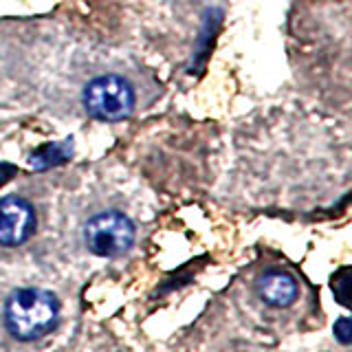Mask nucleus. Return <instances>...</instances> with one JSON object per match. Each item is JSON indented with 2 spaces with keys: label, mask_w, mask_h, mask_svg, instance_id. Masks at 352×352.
I'll list each match as a JSON object with an SVG mask.
<instances>
[{
  "label": "nucleus",
  "mask_w": 352,
  "mask_h": 352,
  "mask_svg": "<svg viewBox=\"0 0 352 352\" xmlns=\"http://www.w3.org/2000/svg\"><path fill=\"white\" fill-rule=\"evenodd\" d=\"M60 306L55 295L42 289H22L7 300L5 324L16 339L33 341L55 326Z\"/></svg>",
  "instance_id": "nucleus-1"
},
{
  "label": "nucleus",
  "mask_w": 352,
  "mask_h": 352,
  "mask_svg": "<svg viewBox=\"0 0 352 352\" xmlns=\"http://www.w3.org/2000/svg\"><path fill=\"white\" fill-rule=\"evenodd\" d=\"M84 106L97 119L119 121L132 113L135 108V95L128 82L119 75L97 77L84 91Z\"/></svg>",
  "instance_id": "nucleus-2"
},
{
  "label": "nucleus",
  "mask_w": 352,
  "mask_h": 352,
  "mask_svg": "<svg viewBox=\"0 0 352 352\" xmlns=\"http://www.w3.org/2000/svg\"><path fill=\"white\" fill-rule=\"evenodd\" d=\"M86 247L95 256L115 258L126 253L135 242V227L119 212H102L93 216L84 229Z\"/></svg>",
  "instance_id": "nucleus-3"
},
{
  "label": "nucleus",
  "mask_w": 352,
  "mask_h": 352,
  "mask_svg": "<svg viewBox=\"0 0 352 352\" xmlns=\"http://www.w3.org/2000/svg\"><path fill=\"white\" fill-rule=\"evenodd\" d=\"M33 229H36V214L27 201L16 196L0 201V245H22L33 234Z\"/></svg>",
  "instance_id": "nucleus-4"
},
{
  "label": "nucleus",
  "mask_w": 352,
  "mask_h": 352,
  "mask_svg": "<svg viewBox=\"0 0 352 352\" xmlns=\"http://www.w3.org/2000/svg\"><path fill=\"white\" fill-rule=\"evenodd\" d=\"M258 291L262 295V300L271 306H289L297 297V284L291 275L280 273V271H271L260 278Z\"/></svg>",
  "instance_id": "nucleus-5"
},
{
  "label": "nucleus",
  "mask_w": 352,
  "mask_h": 352,
  "mask_svg": "<svg viewBox=\"0 0 352 352\" xmlns=\"http://www.w3.org/2000/svg\"><path fill=\"white\" fill-rule=\"evenodd\" d=\"M335 335L341 344H348L350 341V335H352V326H350V319L348 317H341L339 322L335 324Z\"/></svg>",
  "instance_id": "nucleus-6"
}]
</instances>
